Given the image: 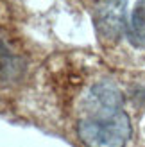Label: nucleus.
Returning a JSON list of instances; mask_svg holds the SVG:
<instances>
[{
  "label": "nucleus",
  "mask_w": 145,
  "mask_h": 147,
  "mask_svg": "<svg viewBox=\"0 0 145 147\" xmlns=\"http://www.w3.org/2000/svg\"><path fill=\"white\" fill-rule=\"evenodd\" d=\"M133 133L124 95L109 81L95 83L81 102L77 135L86 147H126Z\"/></svg>",
  "instance_id": "nucleus-1"
},
{
  "label": "nucleus",
  "mask_w": 145,
  "mask_h": 147,
  "mask_svg": "<svg viewBox=\"0 0 145 147\" xmlns=\"http://www.w3.org/2000/svg\"><path fill=\"white\" fill-rule=\"evenodd\" d=\"M127 0H97L93 25L102 43H117L127 31Z\"/></svg>",
  "instance_id": "nucleus-2"
},
{
  "label": "nucleus",
  "mask_w": 145,
  "mask_h": 147,
  "mask_svg": "<svg viewBox=\"0 0 145 147\" xmlns=\"http://www.w3.org/2000/svg\"><path fill=\"white\" fill-rule=\"evenodd\" d=\"M127 41L134 49L145 50V0H138L127 22Z\"/></svg>",
  "instance_id": "nucleus-3"
}]
</instances>
